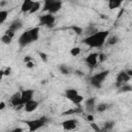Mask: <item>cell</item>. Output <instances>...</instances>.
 Wrapping results in <instances>:
<instances>
[{
  "instance_id": "7a4b0ae2",
  "label": "cell",
  "mask_w": 132,
  "mask_h": 132,
  "mask_svg": "<svg viewBox=\"0 0 132 132\" xmlns=\"http://www.w3.org/2000/svg\"><path fill=\"white\" fill-rule=\"evenodd\" d=\"M108 74H109V71H108V70H104V71H101V72H99V73H96V74L92 75V76L90 77V82H91V85H92L93 87L97 88V89L101 88L103 80L107 77Z\"/></svg>"
},
{
  "instance_id": "ffe728a7",
  "label": "cell",
  "mask_w": 132,
  "mask_h": 132,
  "mask_svg": "<svg viewBox=\"0 0 132 132\" xmlns=\"http://www.w3.org/2000/svg\"><path fill=\"white\" fill-rule=\"evenodd\" d=\"M107 108H108V104H106V103H99L97 105V107H96V110L99 111V112H103Z\"/></svg>"
},
{
  "instance_id": "7402d4cb",
  "label": "cell",
  "mask_w": 132,
  "mask_h": 132,
  "mask_svg": "<svg viewBox=\"0 0 132 132\" xmlns=\"http://www.w3.org/2000/svg\"><path fill=\"white\" fill-rule=\"evenodd\" d=\"M39 8H40V2H39V1H34L33 6H32V8H31V10H30V13H34V12L38 11Z\"/></svg>"
},
{
  "instance_id": "d6986e66",
  "label": "cell",
  "mask_w": 132,
  "mask_h": 132,
  "mask_svg": "<svg viewBox=\"0 0 132 132\" xmlns=\"http://www.w3.org/2000/svg\"><path fill=\"white\" fill-rule=\"evenodd\" d=\"M119 91H120V92H122V93L130 92V91H132V86L127 85V84H124V85H122V86L119 88Z\"/></svg>"
},
{
  "instance_id": "4316f807",
  "label": "cell",
  "mask_w": 132,
  "mask_h": 132,
  "mask_svg": "<svg viewBox=\"0 0 132 132\" xmlns=\"http://www.w3.org/2000/svg\"><path fill=\"white\" fill-rule=\"evenodd\" d=\"M11 37H9L7 34H4L2 37H1V41L4 43V44H9L10 42H11Z\"/></svg>"
},
{
  "instance_id": "2e32d148",
  "label": "cell",
  "mask_w": 132,
  "mask_h": 132,
  "mask_svg": "<svg viewBox=\"0 0 132 132\" xmlns=\"http://www.w3.org/2000/svg\"><path fill=\"white\" fill-rule=\"evenodd\" d=\"M76 95H78V93H77V91H76L75 89H68V90L65 91V96H66V98L69 99L70 101H71Z\"/></svg>"
},
{
  "instance_id": "277c9868",
  "label": "cell",
  "mask_w": 132,
  "mask_h": 132,
  "mask_svg": "<svg viewBox=\"0 0 132 132\" xmlns=\"http://www.w3.org/2000/svg\"><path fill=\"white\" fill-rule=\"evenodd\" d=\"M47 118L46 117H41L39 119L36 120H32V121H26L25 124L28 125L29 127V131H36L38 129H40L42 126H44L47 122Z\"/></svg>"
},
{
  "instance_id": "d6a6232c",
  "label": "cell",
  "mask_w": 132,
  "mask_h": 132,
  "mask_svg": "<svg viewBox=\"0 0 132 132\" xmlns=\"http://www.w3.org/2000/svg\"><path fill=\"white\" fill-rule=\"evenodd\" d=\"M10 72H11V68L8 66V67H6L5 69H4V75H9L10 74Z\"/></svg>"
},
{
  "instance_id": "9a60e30c",
  "label": "cell",
  "mask_w": 132,
  "mask_h": 132,
  "mask_svg": "<svg viewBox=\"0 0 132 132\" xmlns=\"http://www.w3.org/2000/svg\"><path fill=\"white\" fill-rule=\"evenodd\" d=\"M22 27H23L22 22H21L20 20H14L13 22H11V24L9 25V28H8V29H10V30H12V31L16 32V31H18V30H20Z\"/></svg>"
},
{
  "instance_id": "cb8c5ba5",
  "label": "cell",
  "mask_w": 132,
  "mask_h": 132,
  "mask_svg": "<svg viewBox=\"0 0 132 132\" xmlns=\"http://www.w3.org/2000/svg\"><path fill=\"white\" fill-rule=\"evenodd\" d=\"M7 15H8V11L7 10H1L0 11V23L1 24H3L5 22Z\"/></svg>"
},
{
  "instance_id": "6da1fadb",
  "label": "cell",
  "mask_w": 132,
  "mask_h": 132,
  "mask_svg": "<svg viewBox=\"0 0 132 132\" xmlns=\"http://www.w3.org/2000/svg\"><path fill=\"white\" fill-rule=\"evenodd\" d=\"M109 35V31L105 30V31H97L96 33L87 36L82 41L84 43H86L87 45L91 46V47H100L104 44L107 36Z\"/></svg>"
},
{
  "instance_id": "5b68a950",
  "label": "cell",
  "mask_w": 132,
  "mask_h": 132,
  "mask_svg": "<svg viewBox=\"0 0 132 132\" xmlns=\"http://www.w3.org/2000/svg\"><path fill=\"white\" fill-rule=\"evenodd\" d=\"M31 42H33V38H32V36L30 34V31L24 32L19 38V44H20L21 47H25L28 44H30Z\"/></svg>"
},
{
  "instance_id": "e0dca14e",
  "label": "cell",
  "mask_w": 132,
  "mask_h": 132,
  "mask_svg": "<svg viewBox=\"0 0 132 132\" xmlns=\"http://www.w3.org/2000/svg\"><path fill=\"white\" fill-rule=\"evenodd\" d=\"M29 31H30V34H31V36L33 38V41H36L38 39V37H39V28L35 27V28L30 29Z\"/></svg>"
},
{
  "instance_id": "8992f818",
  "label": "cell",
  "mask_w": 132,
  "mask_h": 132,
  "mask_svg": "<svg viewBox=\"0 0 132 132\" xmlns=\"http://www.w3.org/2000/svg\"><path fill=\"white\" fill-rule=\"evenodd\" d=\"M39 22H40V25H42V26L53 27L54 26V23H55V16L52 13L48 12L47 14L41 15L39 18Z\"/></svg>"
},
{
  "instance_id": "e575fe53",
  "label": "cell",
  "mask_w": 132,
  "mask_h": 132,
  "mask_svg": "<svg viewBox=\"0 0 132 132\" xmlns=\"http://www.w3.org/2000/svg\"><path fill=\"white\" fill-rule=\"evenodd\" d=\"M39 56L41 57V59H42L44 62H46V61H47V57H46V55H45V54H43V53H40V54H39Z\"/></svg>"
},
{
  "instance_id": "f1b7e54d",
  "label": "cell",
  "mask_w": 132,
  "mask_h": 132,
  "mask_svg": "<svg viewBox=\"0 0 132 132\" xmlns=\"http://www.w3.org/2000/svg\"><path fill=\"white\" fill-rule=\"evenodd\" d=\"M112 127H113V122H106V123L104 124V127H103V129H102V130H104V131L111 130V129H112Z\"/></svg>"
},
{
  "instance_id": "484cf974",
  "label": "cell",
  "mask_w": 132,
  "mask_h": 132,
  "mask_svg": "<svg viewBox=\"0 0 132 132\" xmlns=\"http://www.w3.org/2000/svg\"><path fill=\"white\" fill-rule=\"evenodd\" d=\"M59 70H60L63 74H65V75L70 73V69H69V67H68V66H66V65H60Z\"/></svg>"
},
{
  "instance_id": "9c48e42d",
  "label": "cell",
  "mask_w": 132,
  "mask_h": 132,
  "mask_svg": "<svg viewBox=\"0 0 132 132\" xmlns=\"http://www.w3.org/2000/svg\"><path fill=\"white\" fill-rule=\"evenodd\" d=\"M86 62L89 66L94 67L98 62V54L97 53H92V54L88 55V57L86 58Z\"/></svg>"
},
{
  "instance_id": "1f68e13d",
  "label": "cell",
  "mask_w": 132,
  "mask_h": 132,
  "mask_svg": "<svg viewBox=\"0 0 132 132\" xmlns=\"http://www.w3.org/2000/svg\"><path fill=\"white\" fill-rule=\"evenodd\" d=\"M105 55L103 54V53H101V54H98V59H99V62H103L104 60H105Z\"/></svg>"
},
{
  "instance_id": "7bdbcfd3",
  "label": "cell",
  "mask_w": 132,
  "mask_h": 132,
  "mask_svg": "<svg viewBox=\"0 0 132 132\" xmlns=\"http://www.w3.org/2000/svg\"><path fill=\"white\" fill-rule=\"evenodd\" d=\"M121 1H123V0H121Z\"/></svg>"
},
{
  "instance_id": "7c38bea8",
  "label": "cell",
  "mask_w": 132,
  "mask_h": 132,
  "mask_svg": "<svg viewBox=\"0 0 132 132\" xmlns=\"http://www.w3.org/2000/svg\"><path fill=\"white\" fill-rule=\"evenodd\" d=\"M33 90H25L21 93V98H22V102L23 104H25L26 102H28L29 100L32 99L33 97Z\"/></svg>"
},
{
  "instance_id": "3957f363",
  "label": "cell",
  "mask_w": 132,
  "mask_h": 132,
  "mask_svg": "<svg viewBox=\"0 0 132 132\" xmlns=\"http://www.w3.org/2000/svg\"><path fill=\"white\" fill-rule=\"evenodd\" d=\"M62 7V1L61 0H44V6L43 9L47 10L50 13H55L59 11Z\"/></svg>"
},
{
  "instance_id": "60d3db41",
  "label": "cell",
  "mask_w": 132,
  "mask_h": 132,
  "mask_svg": "<svg viewBox=\"0 0 132 132\" xmlns=\"http://www.w3.org/2000/svg\"><path fill=\"white\" fill-rule=\"evenodd\" d=\"M13 132H21V131H23V129H21V128H15L14 130H12Z\"/></svg>"
},
{
  "instance_id": "836d02e7",
  "label": "cell",
  "mask_w": 132,
  "mask_h": 132,
  "mask_svg": "<svg viewBox=\"0 0 132 132\" xmlns=\"http://www.w3.org/2000/svg\"><path fill=\"white\" fill-rule=\"evenodd\" d=\"M90 125H91V127H92L95 131H100V128H99L98 126H96V124H94L93 122H91V124H90Z\"/></svg>"
},
{
  "instance_id": "83f0119b",
  "label": "cell",
  "mask_w": 132,
  "mask_h": 132,
  "mask_svg": "<svg viewBox=\"0 0 132 132\" xmlns=\"http://www.w3.org/2000/svg\"><path fill=\"white\" fill-rule=\"evenodd\" d=\"M71 29L74 31V33H76L77 35H80V34H84V30H82V28H80V27H77V26H72L71 27Z\"/></svg>"
},
{
  "instance_id": "f546056e",
  "label": "cell",
  "mask_w": 132,
  "mask_h": 132,
  "mask_svg": "<svg viewBox=\"0 0 132 132\" xmlns=\"http://www.w3.org/2000/svg\"><path fill=\"white\" fill-rule=\"evenodd\" d=\"M79 53H80V48L77 47V46H76V47H72V48L70 50V54H71L72 56H74V57H75V56H78Z\"/></svg>"
},
{
  "instance_id": "ac0fdd59",
  "label": "cell",
  "mask_w": 132,
  "mask_h": 132,
  "mask_svg": "<svg viewBox=\"0 0 132 132\" xmlns=\"http://www.w3.org/2000/svg\"><path fill=\"white\" fill-rule=\"evenodd\" d=\"M122 1L121 0H108V6L110 9H113V8H118L120 7Z\"/></svg>"
},
{
  "instance_id": "ba28073f",
  "label": "cell",
  "mask_w": 132,
  "mask_h": 132,
  "mask_svg": "<svg viewBox=\"0 0 132 132\" xmlns=\"http://www.w3.org/2000/svg\"><path fill=\"white\" fill-rule=\"evenodd\" d=\"M77 126V120L75 119H70L66 120L62 123V127L64 130H74Z\"/></svg>"
},
{
  "instance_id": "ab89813d",
  "label": "cell",
  "mask_w": 132,
  "mask_h": 132,
  "mask_svg": "<svg viewBox=\"0 0 132 132\" xmlns=\"http://www.w3.org/2000/svg\"><path fill=\"white\" fill-rule=\"evenodd\" d=\"M126 72H127V74H128L129 76H132V70H131V69H128V70H126Z\"/></svg>"
},
{
  "instance_id": "4dcf8cb0",
  "label": "cell",
  "mask_w": 132,
  "mask_h": 132,
  "mask_svg": "<svg viewBox=\"0 0 132 132\" xmlns=\"http://www.w3.org/2000/svg\"><path fill=\"white\" fill-rule=\"evenodd\" d=\"M5 34H7L9 37H11V38H13V36H14V31H12V30H10V29H8V30H6V32H5Z\"/></svg>"
},
{
  "instance_id": "8fae6325",
  "label": "cell",
  "mask_w": 132,
  "mask_h": 132,
  "mask_svg": "<svg viewBox=\"0 0 132 132\" xmlns=\"http://www.w3.org/2000/svg\"><path fill=\"white\" fill-rule=\"evenodd\" d=\"M9 102H10V105H11L12 107H14V108H15L16 106L23 104L22 98H21V93H16V94H14L13 96H11V98L9 99Z\"/></svg>"
},
{
  "instance_id": "d590c367",
  "label": "cell",
  "mask_w": 132,
  "mask_h": 132,
  "mask_svg": "<svg viewBox=\"0 0 132 132\" xmlns=\"http://www.w3.org/2000/svg\"><path fill=\"white\" fill-rule=\"evenodd\" d=\"M30 61H32V59H31L30 56H26V57L24 58V62H25V63H28V62H30Z\"/></svg>"
},
{
  "instance_id": "52a82bcc",
  "label": "cell",
  "mask_w": 132,
  "mask_h": 132,
  "mask_svg": "<svg viewBox=\"0 0 132 132\" xmlns=\"http://www.w3.org/2000/svg\"><path fill=\"white\" fill-rule=\"evenodd\" d=\"M130 77H131V76H129V75L127 74L126 70H125V71H121V72L118 74V76H117V82H116V87L120 88L122 85L126 84V82H127V81L130 79Z\"/></svg>"
},
{
  "instance_id": "8d00e7d4",
  "label": "cell",
  "mask_w": 132,
  "mask_h": 132,
  "mask_svg": "<svg viewBox=\"0 0 132 132\" xmlns=\"http://www.w3.org/2000/svg\"><path fill=\"white\" fill-rule=\"evenodd\" d=\"M26 65H27V67H28V68H33V67H34V63H33L32 61H30V62L26 63Z\"/></svg>"
},
{
  "instance_id": "4fadbf2b",
  "label": "cell",
  "mask_w": 132,
  "mask_h": 132,
  "mask_svg": "<svg viewBox=\"0 0 132 132\" xmlns=\"http://www.w3.org/2000/svg\"><path fill=\"white\" fill-rule=\"evenodd\" d=\"M33 3H34L33 0H24L23 4L21 6V10L23 12H30V10L33 6Z\"/></svg>"
},
{
  "instance_id": "5bb4252c",
  "label": "cell",
  "mask_w": 132,
  "mask_h": 132,
  "mask_svg": "<svg viewBox=\"0 0 132 132\" xmlns=\"http://www.w3.org/2000/svg\"><path fill=\"white\" fill-rule=\"evenodd\" d=\"M86 104V108L89 112H93L96 108H95V98H89L85 101Z\"/></svg>"
},
{
  "instance_id": "603a6c76",
  "label": "cell",
  "mask_w": 132,
  "mask_h": 132,
  "mask_svg": "<svg viewBox=\"0 0 132 132\" xmlns=\"http://www.w3.org/2000/svg\"><path fill=\"white\" fill-rule=\"evenodd\" d=\"M84 32H85L84 34H86V35L90 36V35H92V34L96 33V32H97V29H96L95 27H92V26H90V27H88V29H86Z\"/></svg>"
},
{
  "instance_id": "74e56055",
  "label": "cell",
  "mask_w": 132,
  "mask_h": 132,
  "mask_svg": "<svg viewBox=\"0 0 132 132\" xmlns=\"http://www.w3.org/2000/svg\"><path fill=\"white\" fill-rule=\"evenodd\" d=\"M87 120H88L89 122H93V121H94V117H93L92 114H88V116H87Z\"/></svg>"
},
{
  "instance_id": "30bf717a",
  "label": "cell",
  "mask_w": 132,
  "mask_h": 132,
  "mask_svg": "<svg viewBox=\"0 0 132 132\" xmlns=\"http://www.w3.org/2000/svg\"><path fill=\"white\" fill-rule=\"evenodd\" d=\"M37 107H38V102L35 101V100H33V99H31V100H29L28 102H26V103H25V106H24V108H25V110H26L27 112H32V111H34Z\"/></svg>"
},
{
  "instance_id": "f35d334b",
  "label": "cell",
  "mask_w": 132,
  "mask_h": 132,
  "mask_svg": "<svg viewBox=\"0 0 132 132\" xmlns=\"http://www.w3.org/2000/svg\"><path fill=\"white\" fill-rule=\"evenodd\" d=\"M4 107H5V102L4 101H1L0 102V109L2 110V109H4Z\"/></svg>"
},
{
  "instance_id": "d4e9b609",
  "label": "cell",
  "mask_w": 132,
  "mask_h": 132,
  "mask_svg": "<svg viewBox=\"0 0 132 132\" xmlns=\"http://www.w3.org/2000/svg\"><path fill=\"white\" fill-rule=\"evenodd\" d=\"M118 40H119L118 36H116V35L110 36V37L107 39V44H108V45H113V44H116V43L118 42Z\"/></svg>"
},
{
  "instance_id": "b9f144b4",
  "label": "cell",
  "mask_w": 132,
  "mask_h": 132,
  "mask_svg": "<svg viewBox=\"0 0 132 132\" xmlns=\"http://www.w3.org/2000/svg\"><path fill=\"white\" fill-rule=\"evenodd\" d=\"M5 3H6V1L2 0V1H1V3H0V6H1V7H2V6H4V5H5Z\"/></svg>"
},
{
  "instance_id": "44dd1931",
  "label": "cell",
  "mask_w": 132,
  "mask_h": 132,
  "mask_svg": "<svg viewBox=\"0 0 132 132\" xmlns=\"http://www.w3.org/2000/svg\"><path fill=\"white\" fill-rule=\"evenodd\" d=\"M84 101V97L82 96H80V95H76L72 100H71V102H73L75 105H80V103Z\"/></svg>"
}]
</instances>
